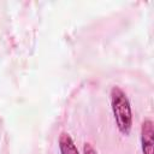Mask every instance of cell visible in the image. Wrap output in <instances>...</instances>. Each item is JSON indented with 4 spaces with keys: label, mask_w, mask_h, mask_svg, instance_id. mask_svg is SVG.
Instances as JSON below:
<instances>
[{
    "label": "cell",
    "mask_w": 154,
    "mask_h": 154,
    "mask_svg": "<svg viewBox=\"0 0 154 154\" xmlns=\"http://www.w3.org/2000/svg\"><path fill=\"white\" fill-rule=\"evenodd\" d=\"M83 153L84 154H97L96 150L94 149V147L90 143H84V146H83Z\"/></svg>",
    "instance_id": "4"
},
{
    "label": "cell",
    "mask_w": 154,
    "mask_h": 154,
    "mask_svg": "<svg viewBox=\"0 0 154 154\" xmlns=\"http://www.w3.org/2000/svg\"><path fill=\"white\" fill-rule=\"evenodd\" d=\"M141 144L143 154H153L154 125L150 119H146L141 125Z\"/></svg>",
    "instance_id": "2"
},
{
    "label": "cell",
    "mask_w": 154,
    "mask_h": 154,
    "mask_svg": "<svg viewBox=\"0 0 154 154\" xmlns=\"http://www.w3.org/2000/svg\"><path fill=\"white\" fill-rule=\"evenodd\" d=\"M59 149L61 154H79L78 149L67 132H61L59 136Z\"/></svg>",
    "instance_id": "3"
},
{
    "label": "cell",
    "mask_w": 154,
    "mask_h": 154,
    "mask_svg": "<svg viewBox=\"0 0 154 154\" xmlns=\"http://www.w3.org/2000/svg\"><path fill=\"white\" fill-rule=\"evenodd\" d=\"M111 105L118 130L123 135H129L132 128L131 106L126 94L119 87L111 89Z\"/></svg>",
    "instance_id": "1"
}]
</instances>
